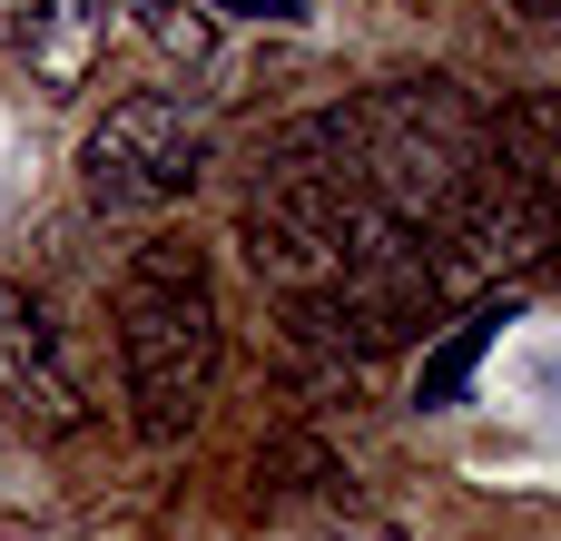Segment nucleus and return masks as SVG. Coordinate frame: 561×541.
Segmentation results:
<instances>
[{"label":"nucleus","instance_id":"f257e3e1","mask_svg":"<svg viewBox=\"0 0 561 541\" xmlns=\"http://www.w3.org/2000/svg\"><path fill=\"white\" fill-rule=\"evenodd\" d=\"M118 375L148 444H178L217 384V296L197 246H138L118 276Z\"/></svg>","mask_w":561,"mask_h":541},{"label":"nucleus","instance_id":"f03ea898","mask_svg":"<svg viewBox=\"0 0 561 541\" xmlns=\"http://www.w3.org/2000/svg\"><path fill=\"white\" fill-rule=\"evenodd\" d=\"M79 168H89V207H108V217H158V207H178V197L197 187L207 128L187 118V99L138 89V99H118V108L89 128Z\"/></svg>","mask_w":561,"mask_h":541},{"label":"nucleus","instance_id":"7ed1b4c3","mask_svg":"<svg viewBox=\"0 0 561 541\" xmlns=\"http://www.w3.org/2000/svg\"><path fill=\"white\" fill-rule=\"evenodd\" d=\"M0 414L30 424V434H69L89 414L79 404V375H69V355L49 335V315L20 286H0Z\"/></svg>","mask_w":561,"mask_h":541},{"label":"nucleus","instance_id":"20e7f679","mask_svg":"<svg viewBox=\"0 0 561 541\" xmlns=\"http://www.w3.org/2000/svg\"><path fill=\"white\" fill-rule=\"evenodd\" d=\"M108 10H118V0H30V10H20V59H30L39 99L89 89V69L108 59Z\"/></svg>","mask_w":561,"mask_h":541},{"label":"nucleus","instance_id":"39448f33","mask_svg":"<svg viewBox=\"0 0 561 541\" xmlns=\"http://www.w3.org/2000/svg\"><path fill=\"white\" fill-rule=\"evenodd\" d=\"M513 325V306H473L434 355H424V375H414V404H463V384H473V365L493 355V335Z\"/></svg>","mask_w":561,"mask_h":541},{"label":"nucleus","instance_id":"423d86ee","mask_svg":"<svg viewBox=\"0 0 561 541\" xmlns=\"http://www.w3.org/2000/svg\"><path fill=\"white\" fill-rule=\"evenodd\" d=\"M148 39L197 69V59L217 49V0H148Z\"/></svg>","mask_w":561,"mask_h":541},{"label":"nucleus","instance_id":"0eeeda50","mask_svg":"<svg viewBox=\"0 0 561 541\" xmlns=\"http://www.w3.org/2000/svg\"><path fill=\"white\" fill-rule=\"evenodd\" d=\"M256 483L316 493V483H335V453H325V444H266V453H256Z\"/></svg>","mask_w":561,"mask_h":541},{"label":"nucleus","instance_id":"6e6552de","mask_svg":"<svg viewBox=\"0 0 561 541\" xmlns=\"http://www.w3.org/2000/svg\"><path fill=\"white\" fill-rule=\"evenodd\" d=\"M513 10H533V20H542V10H561V0H513Z\"/></svg>","mask_w":561,"mask_h":541},{"label":"nucleus","instance_id":"1a4fd4ad","mask_svg":"<svg viewBox=\"0 0 561 541\" xmlns=\"http://www.w3.org/2000/svg\"><path fill=\"white\" fill-rule=\"evenodd\" d=\"M375 541H404V532H375Z\"/></svg>","mask_w":561,"mask_h":541}]
</instances>
